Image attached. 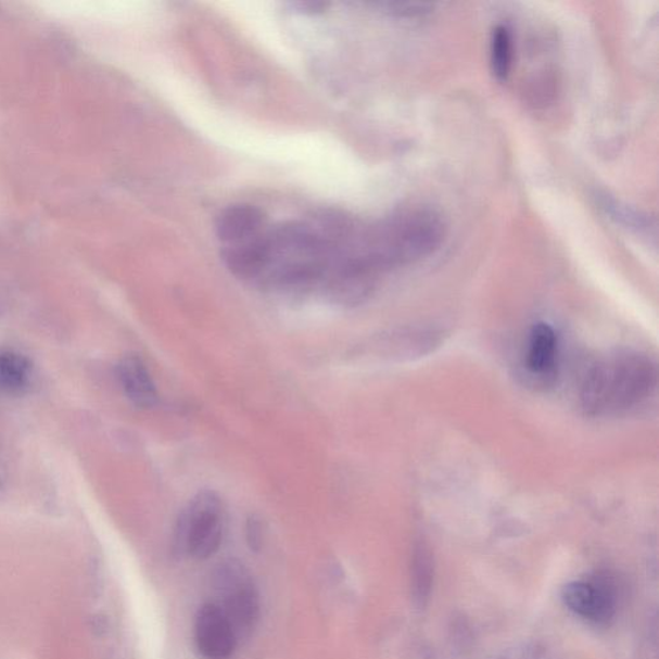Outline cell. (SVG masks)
Listing matches in <instances>:
<instances>
[{
	"mask_svg": "<svg viewBox=\"0 0 659 659\" xmlns=\"http://www.w3.org/2000/svg\"><path fill=\"white\" fill-rule=\"evenodd\" d=\"M445 238L446 225L440 213L413 206L357 230L352 246L357 258L379 274L427 258Z\"/></svg>",
	"mask_w": 659,
	"mask_h": 659,
	"instance_id": "1",
	"label": "cell"
},
{
	"mask_svg": "<svg viewBox=\"0 0 659 659\" xmlns=\"http://www.w3.org/2000/svg\"><path fill=\"white\" fill-rule=\"evenodd\" d=\"M657 384L656 366L647 356L620 352L595 364L581 390V404L590 416L620 415L641 405Z\"/></svg>",
	"mask_w": 659,
	"mask_h": 659,
	"instance_id": "2",
	"label": "cell"
},
{
	"mask_svg": "<svg viewBox=\"0 0 659 659\" xmlns=\"http://www.w3.org/2000/svg\"><path fill=\"white\" fill-rule=\"evenodd\" d=\"M224 538V509L212 491H201L179 517L173 547L177 554L206 560L219 550Z\"/></svg>",
	"mask_w": 659,
	"mask_h": 659,
	"instance_id": "3",
	"label": "cell"
},
{
	"mask_svg": "<svg viewBox=\"0 0 659 659\" xmlns=\"http://www.w3.org/2000/svg\"><path fill=\"white\" fill-rule=\"evenodd\" d=\"M215 603L230 621L238 639L253 633L259 621L261 603L252 575L236 560L218 566L213 575Z\"/></svg>",
	"mask_w": 659,
	"mask_h": 659,
	"instance_id": "4",
	"label": "cell"
},
{
	"mask_svg": "<svg viewBox=\"0 0 659 659\" xmlns=\"http://www.w3.org/2000/svg\"><path fill=\"white\" fill-rule=\"evenodd\" d=\"M561 599L574 614L595 623H607L612 620L619 593L612 579L608 575L573 581L561 592Z\"/></svg>",
	"mask_w": 659,
	"mask_h": 659,
	"instance_id": "5",
	"label": "cell"
},
{
	"mask_svg": "<svg viewBox=\"0 0 659 659\" xmlns=\"http://www.w3.org/2000/svg\"><path fill=\"white\" fill-rule=\"evenodd\" d=\"M195 643L200 656L205 659H230L238 647V635L215 603H206L199 609Z\"/></svg>",
	"mask_w": 659,
	"mask_h": 659,
	"instance_id": "6",
	"label": "cell"
},
{
	"mask_svg": "<svg viewBox=\"0 0 659 659\" xmlns=\"http://www.w3.org/2000/svg\"><path fill=\"white\" fill-rule=\"evenodd\" d=\"M267 230L265 214L254 205L235 204L219 214L215 232L224 246L245 244Z\"/></svg>",
	"mask_w": 659,
	"mask_h": 659,
	"instance_id": "7",
	"label": "cell"
},
{
	"mask_svg": "<svg viewBox=\"0 0 659 659\" xmlns=\"http://www.w3.org/2000/svg\"><path fill=\"white\" fill-rule=\"evenodd\" d=\"M117 377L127 397L137 407L150 408L156 405L157 391L143 360L138 356H127L117 365Z\"/></svg>",
	"mask_w": 659,
	"mask_h": 659,
	"instance_id": "8",
	"label": "cell"
},
{
	"mask_svg": "<svg viewBox=\"0 0 659 659\" xmlns=\"http://www.w3.org/2000/svg\"><path fill=\"white\" fill-rule=\"evenodd\" d=\"M557 357L558 338L555 331L547 324H537L531 331L527 348V369L538 378L552 377Z\"/></svg>",
	"mask_w": 659,
	"mask_h": 659,
	"instance_id": "9",
	"label": "cell"
},
{
	"mask_svg": "<svg viewBox=\"0 0 659 659\" xmlns=\"http://www.w3.org/2000/svg\"><path fill=\"white\" fill-rule=\"evenodd\" d=\"M30 381L29 359L16 352L0 351V393L23 394L30 386Z\"/></svg>",
	"mask_w": 659,
	"mask_h": 659,
	"instance_id": "10",
	"label": "cell"
},
{
	"mask_svg": "<svg viewBox=\"0 0 659 659\" xmlns=\"http://www.w3.org/2000/svg\"><path fill=\"white\" fill-rule=\"evenodd\" d=\"M434 563L432 553L424 544L416 545L411 561V588L416 605L424 607L432 592Z\"/></svg>",
	"mask_w": 659,
	"mask_h": 659,
	"instance_id": "11",
	"label": "cell"
},
{
	"mask_svg": "<svg viewBox=\"0 0 659 659\" xmlns=\"http://www.w3.org/2000/svg\"><path fill=\"white\" fill-rule=\"evenodd\" d=\"M512 36L508 26L498 25L490 45L491 72L498 81L509 78L512 66Z\"/></svg>",
	"mask_w": 659,
	"mask_h": 659,
	"instance_id": "12",
	"label": "cell"
},
{
	"mask_svg": "<svg viewBox=\"0 0 659 659\" xmlns=\"http://www.w3.org/2000/svg\"><path fill=\"white\" fill-rule=\"evenodd\" d=\"M600 204L603 210L610 215V218H613L617 224H620L630 230L635 231L639 235L650 236V230L654 225H651L650 218H648L647 214H643L633 210L629 205H624L614 199H610L607 197L600 200Z\"/></svg>",
	"mask_w": 659,
	"mask_h": 659,
	"instance_id": "13",
	"label": "cell"
},
{
	"mask_svg": "<svg viewBox=\"0 0 659 659\" xmlns=\"http://www.w3.org/2000/svg\"><path fill=\"white\" fill-rule=\"evenodd\" d=\"M263 538H265V532H263L261 518L250 516L246 520V543L249 549L259 553L263 547Z\"/></svg>",
	"mask_w": 659,
	"mask_h": 659,
	"instance_id": "14",
	"label": "cell"
},
{
	"mask_svg": "<svg viewBox=\"0 0 659 659\" xmlns=\"http://www.w3.org/2000/svg\"><path fill=\"white\" fill-rule=\"evenodd\" d=\"M295 9L303 11L305 13H318V12H322L326 10V7H328V4L325 3H320V2H301V3H295L294 4Z\"/></svg>",
	"mask_w": 659,
	"mask_h": 659,
	"instance_id": "15",
	"label": "cell"
}]
</instances>
